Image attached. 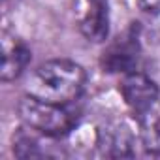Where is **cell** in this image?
<instances>
[{
    "instance_id": "1",
    "label": "cell",
    "mask_w": 160,
    "mask_h": 160,
    "mask_svg": "<svg viewBox=\"0 0 160 160\" xmlns=\"http://www.w3.org/2000/svg\"><path fill=\"white\" fill-rule=\"evenodd\" d=\"M87 73L81 64L68 58H53L42 62L27 79L25 94L34 98L68 106L83 94Z\"/></svg>"
},
{
    "instance_id": "9",
    "label": "cell",
    "mask_w": 160,
    "mask_h": 160,
    "mask_svg": "<svg viewBox=\"0 0 160 160\" xmlns=\"http://www.w3.org/2000/svg\"><path fill=\"white\" fill-rule=\"evenodd\" d=\"M145 12H160V0H136Z\"/></svg>"
},
{
    "instance_id": "2",
    "label": "cell",
    "mask_w": 160,
    "mask_h": 160,
    "mask_svg": "<svg viewBox=\"0 0 160 160\" xmlns=\"http://www.w3.org/2000/svg\"><path fill=\"white\" fill-rule=\"evenodd\" d=\"M17 111L23 126H28L45 138H62L75 124V117L66 106L45 102L30 94H25L19 100Z\"/></svg>"
},
{
    "instance_id": "8",
    "label": "cell",
    "mask_w": 160,
    "mask_h": 160,
    "mask_svg": "<svg viewBox=\"0 0 160 160\" xmlns=\"http://www.w3.org/2000/svg\"><path fill=\"white\" fill-rule=\"evenodd\" d=\"M38 132H34L32 128L25 126L23 130H17L13 134V154L17 158H40L45 154V151L42 149V141H40Z\"/></svg>"
},
{
    "instance_id": "5",
    "label": "cell",
    "mask_w": 160,
    "mask_h": 160,
    "mask_svg": "<svg viewBox=\"0 0 160 160\" xmlns=\"http://www.w3.org/2000/svg\"><path fill=\"white\" fill-rule=\"evenodd\" d=\"M132 115L139 126V139L143 147L160 154V94L136 108Z\"/></svg>"
},
{
    "instance_id": "6",
    "label": "cell",
    "mask_w": 160,
    "mask_h": 160,
    "mask_svg": "<svg viewBox=\"0 0 160 160\" xmlns=\"http://www.w3.org/2000/svg\"><path fill=\"white\" fill-rule=\"evenodd\" d=\"M79 28L92 43L106 42L109 34V0H85V12L79 21Z\"/></svg>"
},
{
    "instance_id": "7",
    "label": "cell",
    "mask_w": 160,
    "mask_h": 160,
    "mask_svg": "<svg viewBox=\"0 0 160 160\" xmlns=\"http://www.w3.org/2000/svg\"><path fill=\"white\" fill-rule=\"evenodd\" d=\"M98 145L106 156H132L134 154V134L122 122L108 124L98 132Z\"/></svg>"
},
{
    "instance_id": "4",
    "label": "cell",
    "mask_w": 160,
    "mask_h": 160,
    "mask_svg": "<svg viewBox=\"0 0 160 160\" xmlns=\"http://www.w3.org/2000/svg\"><path fill=\"white\" fill-rule=\"evenodd\" d=\"M139 58V43L134 34H126L113 42L102 57V66L106 72L111 73H128L136 70Z\"/></svg>"
},
{
    "instance_id": "3",
    "label": "cell",
    "mask_w": 160,
    "mask_h": 160,
    "mask_svg": "<svg viewBox=\"0 0 160 160\" xmlns=\"http://www.w3.org/2000/svg\"><path fill=\"white\" fill-rule=\"evenodd\" d=\"M2 62H0V79L4 83H10L13 79L21 77L23 72L27 70L30 62V49L27 43L17 38L15 34L8 32L6 28L2 30Z\"/></svg>"
}]
</instances>
